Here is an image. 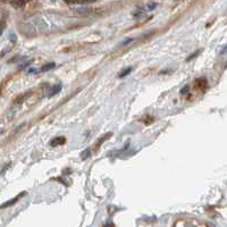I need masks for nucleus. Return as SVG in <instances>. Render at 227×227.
Instances as JSON below:
<instances>
[{
	"mask_svg": "<svg viewBox=\"0 0 227 227\" xmlns=\"http://www.w3.org/2000/svg\"><path fill=\"white\" fill-rule=\"evenodd\" d=\"M65 143H66V137L65 136H56L49 142L51 147H59V145H63Z\"/></svg>",
	"mask_w": 227,
	"mask_h": 227,
	"instance_id": "nucleus-3",
	"label": "nucleus"
},
{
	"mask_svg": "<svg viewBox=\"0 0 227 227\" xmlns=\"http://www.w3.org/2000/svg\"><path fill=\"white\" fill-rule=\"evenodd\" d=\"M132 67H128V68H126V69H124L122 72V73L119 74V78H123V77H125V76H127V75H128L129 73H131V72H132Z\"/></svg>",
	"mask_w": 227,
	"mask_h": 227,
	"instance_id": "nucleus-9",
	"label": "nucleus"
},
{
	"mask_svg": "<svg viewBox=\"0 0 227 227\" xmlns=\"http://www.w3.org/2000/svg\"><path fill=\"white\" fill-rule=\"evenodd\" d=\"M201 51H202V50H201V49H198V50H196V51H194V53H191V55H190V56L187 57V58H186V61H191V60H192V59H194L195 57L199 56V53H201Z\"/></svg>",
	"mask_w": 227,
	"mask_h": 227,
	"instance_id": "nucleus-8",
	"label": "nucleus"
},
{
	"mask_svg": "<svg viewBox=\"0 0 227 227\" xmlns=\"http://www.w3.org/2000/svg\"><path fill=\"white\" fill-rule=\"evenodd\" d=\"M61 89H63V84L61 83H57L55 84L51 89H50L49 91H48V95H47V97L48 98H53V97H55L56 95H58L60 91H61Z\"/></svg>",
	"mask_w": 227,
	"mask_h": 227,
	"instance_id": "nucleus-1",
	"label": "nucleus"
},
{
	"mask_svg": "<svg viewBox=\"0 0 227 227\" xmlns=\"http://www.w3.org/2000/svg\"><path fill=\"white\" fill-rule=\"evenodd\" d=\"M65 2H67V4H74V2H76V0H64Z\"/></svg>",
	"mask_w": 227,
	"mask_h": 227,
	"instance_id": "nucleus-20",
	"label": "nucleus"
},
{
	"mask_svg": "<svg viewBox=\"0 0 227 227\" xmlns=\"http://www.w3.org/2000/svg\"><path fill=\"white\" fill-rule=\"evenodd\" d=\"M23 4H26V2H28V1H31V0H21Z\"/></svg>",
	"mask_w": 227,
	"mask_h": 227,
	"instance_id": "nucleus-22",
	"label": "nucleus"
},
{
	"mask_svg": "<svg viewBox=\"0 0 227 227\" xmlns=\"http://www.w3.org/2000/svg\"><path fill=\"white\" fill-rule=\"evenodd\" d=\"M144 13H145V11H144L141 7H139V8H136V11H134V14L133 15H134V17H140V16H142Z\"/></svg>",
	"mask_w": 227,
	"mask_h": 227,
	"instance_id": "nucleus-10",
	"label": "nucleus"
},
{
	"mask_svg": "<svg viewBox=\"0 0 227 227\" xmlns=\"http://www.w3.org/2000/svg\"><path fill=\"white\" fill-rule=\"evenodd\" d=\"M9 40H11L13 43H15L16 42V35L14 34V33H11V34H9Z\"/></svg>",
	"mask_w": 227,
	"mask_h": 227,
	"instance_id": "nucleus-17",
	"label": "nucleus"
},
{
	"mask_svg": "<svg viewBox=\"0 0 227 227\" xmlns=\"http://www.w3.org/2000/svg\"><path fill=\"white\" fill-rule=\"evenodd\" d=\"M133 40H134V39H133V38H127V39H125V40H124V41H123L122 43H120V45H122V47H125V45L129 44V43H131V42H132Z\"/></svg>",
	"mask_w": 227,
	"mask_h": 227,
	"instance_id": "nucleus-13",
	"label": "nucleus"
},
{
	"mask_svg": "<svg viewBox=\"0 0 227 227\" xmlns=\"http://www.w3.org/2000/svg\"><path fill=\"white\" fill-rule=\"evenodd\" d=\"M225 51H226V47H224L223 49H221V51H220V55H224V53H225Z\"/></svg>",
	"mask_w": 227,
	"mask_h": 227,
	"instance_id": "nucleus-21",
	"label": "nucleus"
},
{
	"mask_svg": "<svg viewBox=\"0 0 227 227\" xmlns=\"http://www.w3.org/2000/svg\"><path fill=\"white\" fill-rule=\"evenodd\" d=\"M111 135H112V133H107V134H106V135L103 136L102 139H100V140H99L98 142H97V144H95V145H97V148L100 147V144L103 143V142H105L106 140H108V139H109V137H110V136H111Z\"/></svg>",
	"mask_w": 227,
	"mask_h": 227,
	"instance_id": "nucleus-7",
	"label": "nucleus"
},
{
	"mask_svg": "<svg viewBox=\"0 0 227 227\" xmlns=\"http://www.w3.org/2000/svg\"><path fill=\"white\" fill-rule=\"evenodd\" d=\"M24 195H26V192H23V193H21V194H18V195L16 196V198H14V199L9 200V201H6V202H5V203H2V204H0V209H5V208H7V207H11V206H13L14 203H16V202H17L18 200L21 199L22 196H24Z\"/></svg>",
	"mask_w": 227,
	"mask_h": 227,
	"instance_id": "nucleus-2",
	"label": "nucleus"
},
{
	"mask_svg": "<svg viewBox=\"0 0 227 227\" xmlns=\"http://www.w3.org/2000/svg\"><path fill=\"white\" fill-rule=\"evenodd\" d=\"M36 72H39V70L35 69V68H31V69H28V73H30V74H35Z\"/></svg>",
	"mask_w": 227,
	"mask_h": 227,
	"instance_id": "nucleus-19",
	"label": "nucleus"
},
{
	"mask_svg": "<svg viewBox=\"0 0 227 227\" xmlns=\"http://www.w3.org/2000/svg\"><path fill=\"white\" fill-rule=\"evenodd\" d=\"M158 6L157 2H150V4L147 5V9L148 11H153V9H156Z\"/></svg>",
	"mask_w": 227,
	"mask_h": 227,
	"instance_id": "nucleus-12",
	"label": "nucleus"
},
{
	"mask_svg": "<svg viewBox=\"0 0 227 227\" xmlns=\"http://www.w3.org/2000/svg\"><path fill=\"white\" fill-rule=\"evenodd\" d=\"M9 166H11V162H9V164H8V165H6V166H5V167L2 168L1 170H0V176L5 174V171H6V170H7V169H8V168H9Z\"/></svg>",
	"mask_w": 227,
	"mask_h": 227,
	"instance_id": "nucleus-16",
	"label": "nucleus"
},
{
	"mask_svg": "<svg viewBox=\"0 0 227 227\" xmlns=\"http://www.w3.org/2000/svg\"><path fill=\"white\" fill-rule=\"evenodd\" d=\"M189 91H190V86H189V85H185L184 87H182L181 95H187V93H189Z\"/></svg>",
	"mask_w": 227,
	"mask_h": 227,
	"instance_id": "nucleus-14",
	"label": "nucleus"
},
{
	"mask_svg": "<svg viewBox=\"0 0 227 227\" xmlns=\"http://www.w3.org/2000/svg\"><path fill=\"white\" fill-rule=\"evenodd\" d=\"M5 27H6V23H5V21L0 22V35L2 34V32H4Z\"/></svg>",
	"mask_w": 227,
	"mask_h": 227,
	"instance_id": "nucleus-15",
	"label": "nucleus"
},
{
	"mask_svg": "<svg viewBox=\"0 0 227 227\" xmlns=\"http://www.w3.org/2000/svg\"><path fill=\"white\" fill-rule=\"evenodd\" d=\"M98 0H76V2L81 5H87V4H93V2H97Z\"/></svg>",
	"mask_w": 227,
	"mask_h": 227,
	"instance_id": "nucleus-11",
	"label": "nucleus"
},
{
	"mask_svg": "<svg viewBox=\"0 0 227 227\" xmlns=\"http://www.w3.org/2000/svg\"><path fill=\"white\" fill-rule=\"evenodd\" d=\"M31 63H32V60H30V61H28V63H25L24 65H23V66L21 67V69H23V68H25V67L30 66V65H31Z\"/></svg>",
	"mask_w": 227,
	"mask_h": 227,
	"instance_id": "nucleus-18",
	"label": "nucleus"
},
{
	"mask_svg": "<svg viewBox=\"0 0 227 227\" xmlns=\"http://www.w3.org/2000/svg\"><path fill=\"white\" fill-rule=\"evenodd\" d=\"M56 67V63H48V64H44L43 66L40 68V72H42V73H45V72H49V70L53 69Z\"/></svg>",
	"mask_w": 227,
	"mask_h": 227,
	"instance_id": "nucleus-4",
	"label": "nucleus"
},
{
	"mask_svg": "<svg viewBox=\"0 0 227 227\" xmlns=\"http://www.w3.org/2000/svg\"><path fill=\"white\" fill-rule=\"evenodd\" d=\"M75 14H78V15H86L89 14V8L86 7H83V8H77V9H75Z\"/></svg>",
	"mask_w": 227,
	"mask_h": 227,
	"instance_id": "nucleus-6",
	"label": "nucleus"
},
{
	"mask_svg": "<svg viewBox=\"0 0 227 227\" xmlns=\"http://www.w3.org/2000/svg\"><path fill=\"white\" fill-rule=\"evenodd\" d=\"M91 156V149L90 148H87V149H85V150L81 153V158H82V160H86L87 158H90Z\"/></svg>",
	"mask_w": 227,
	"mask_h": 227,
	"instance_id": "nucleus-5",
	"label": "nucleus"
}]
</instances>
